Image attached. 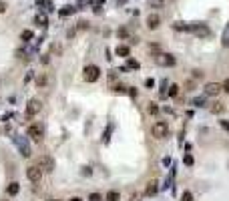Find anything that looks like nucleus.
I'll use <instances>...</instances> for the list:
<instances>
[{
    "label": "nucleus",
    "mask_w": 229,
    "mask_h": 201,
    "mask_svg": "<svg viewBox=\"0 0 229 201\" xmlns=\"http://www.w3.org/2000/svg\"><path fill=\"white\" fill-rule=\"evenodd\" d=\"M6 191H8V195H10V197H14L16 193L20 191V185H18V183H10V185H8V189H6Z\"/></svg>",
    "instance_id": "f8f14e48"
},
{
    "label": "nucleus",
    "mask_w": 229,
    "mask_h": 201,
    "mask_svg": "<svg viewBox=\"0 0 229 201\" xmlns=\"http://www.w3.org/2000/svg\"><path fill=\"white\" fill-rule=\"evenodd\" d=\"M50 201H56V199H50Z\"/></svg>",
    "instance_id": "473e14b6"
},
{
    "label": "nucleus",
    "mask_w": 229,
    "mask_h": 201,
    "mask_svg": "<svg viewBox=\"0 0 229 201\" xmlns=\"http://www.w3.org/2000/svg\"><path fill=\"white\" fill-rule=\"evenodd\" d=\"M149 113H151V115H155V113H159V107L155 105V103H149Z\"/></svg>",
    "instance_id": "412c9836"
},
{
    "label": "nucleus",
    "mask_w": 229,
    "mask_h": 201,
    "mask_svg": "<svg viewBox=\"0 0 229 201\" xmlns=\"http://www.w3.org/2000/svg\"><path fill=\"white\" fill-rule=\"evenodd\" d=\"M117 54H119V57H129V46H123V44H121V46L117 48Z\"/></svg>",
    "instance_id": "dca6fc26"
},
{
    "label": "nucleus",
    "mask_w": 229,
    "mask_h": 201,
    "mask_svg": "<svg viewBox=\"0 0 229 201\" xmlns=\"http://www.w3.org/2000/svg\"><path fill=\"white\" fill-rule=\"evenodd\" d=\"M219 111H223V105H219V107H213V113H219Z\"/></svg>",
    "instance_id": "c756f323"
},
{
    "label": "nucleus",
    "mask_w": 229,
    "mask_h": 201,
    "mask_svg": "<svg viewBox=\"0 0 229 201\" xmlns=\"http://www.w3.org/2000/svg\"><path fill=\"white\" fill-rule=\"evenodd\" d=\"M105 201H121V193L119 191H109L105 197Z\"/></svg>",
    "instance_id": "ddd939ff"
},
{
    "label": "nucleus",
    "mask_w": 229,
    "mask_h": 201,
    "mask_svg": "<svg viewBox=\"0 0 229 201\" xmlns=\"http://www.w3.org/2000/svg\"><path fill=\"white\" fill-rule=\"evenodd\" d=\"M151 133H153V137H157V139L169 137V123L167 121H155L153 127H151Z\"/></svg>",
    "instance_id": "f257e3e1"
},
{
    "label": "nucleus",
    "mask_w": 229,
    "mask_h": 201,
    "mask_svg": "<svg viewBox=\"0 0 229 201\" xmlns=\"http://www.w3.org/2000/svg\"><path fill=\"white\" fill-rule=\"evenodd\" d=\"M68 201H82V199H81V197H71Z\"/></svg>",
    "instance_id": "7c9ffc66"
},
{
    "label": "nucleus",
    "mask_w": 229,
    "mask_h": 201,
    "mask_svg": "<svg viewBox=\"0 0 229 201\" xmlns=\"http://www.w3.org/2000/svg\"><path fill=\"white\" fill-rule=\"evenodd\" d=\"M167 95L171 97V99H173V97H177V95H179V86H177V85H171V86H169V91H167Z\"/></svg>",
    "instance_id": "2eb2a0df"
},
{
    "label": "nucleus",
    "mask_w": 229,
    "mask_h": 201,
    "mask_svg": "<svg viewBox=\"0 0 229 201\" xmlns=\"http://www.w3.org/2000/svg\"><path fill=\"white\" fill-rule=\"evenodd\" d=\"M40 109H42V103H40L38 99H30V100H28V105H26V111H24V115L30 119V117L38 115V113H40Z\"/></svg>",
    "instance_id": "39448f33"
},
{
    "label": "nucleus",
    "mask_w": 229,
    "mask_h": 201,
    "mask_svg": "<svg viewBox=\"0 0 229 201\" xmlns=\"http://www.w3.org/2000/svg\"><path fill=\"white\" fill-rule=\"evenodd\" d=\"M219 125H221V127H223V129L229 133V121H219Z\"/></svg>",
    "instance_id": "a878e982"
},
{
    "label": "nucleus",
    "mask_w": 229,
    "mask_h": 201,
    "mask_svg": "<svg viewBox=\"0 0 229 201\" xmlns=\"http://www.w3.org/2000/svg\"><path fill=\"white\" fill-rule=\"evenodd\" d=\"M22 38H24V40L32 38V32H30V30H24V32H22Z\"/></svg>",
    "instance_id": "b1692460"
},
{
    "label": "nucleus",
    "mask_w": 229,
    "mask_h": 201,
    "mask_svg": "<svg viewBox=\"0 0 229 201\" xmlns=\"http://www.w3.org/2000/svg\"><path fill=\"white\" fill-rule=\"evenodd\" d=\"M0 12H4V4H0Z\"/></svg>",
    "instance_id": "2f4dec72"
},
{
    "label": "nucleus",
    "mask_w": 229,
    "mask_h": 201,
    "mask_svg": "<svg viewBox=\"0 0 229 201\" xmlns=\"http://www.w3.org/2000/svg\"><path fill=\"white\" fill-rule=\"evenodd\" d=\"M153 85H155V81H153V79H147V81H145V86H149V89H151Z\"/></svg>",
    "instance_id": "cd10ccee"
},
{
    "label": "nucleus",
    "mask_w": 229,
    "mask_h": 201,
    "mask_svg": "<svg viewBox=\"0 0 229 201\" xmlns=\"http://www.w3.org/2000/svg\"><path fill=\"white\" fill-rule=\"evenodd\" d=\"M38 167L42 169V171H46V173L54 171V161H53V157H48V155L40 157V161H38Z\"/></svg>",
    "instance_id": "0eeeda50"
},
{
    "label": "nucleus",
    "mask_w": 229,
    "mask_h": 201,
    "mask_svg": "<svg viewBox=\"0 0 229 201\" xmlns=\"http://www.w3.org/2000/svg\"><path fill=\"white\" fill-rule=\"evenodd\" d=\"M183 161H185V165H193V157H191V155H185Z\"/></svg>",
    "instance_id": "393cba45"
},
{
    "label": "nucleus",
    "mask_w": 229,
    "mask_h": 201,
    "mask_svg": "<svg viewBox=\"0 0 229 201\" xmlns=\"http://www.w3.org/2000/svg\"><path fill=\"white\" fill-rule=\"evenodd\" d=\"M36 22H40V24H46V16H38V18H36Z\"/></svg>",
    "instance_id": "c85d7f7f"
},
{
    "label": "nucleus",
    "mask_w": 229,
    "mask_h": 201,
    "mask_svg": "<svg viewBox=\"0 0 229 201\" xmlns=\"http://www.w3.org/2000/svg\"><path fill=\"white\" fill-rule=\"evenodd\" d=\"M181 201H193V193H191V191H183Z\"/></svg>",
    "instance_id": "aec40b11"
},
{
    "label": "nucleus",
    "mask_w": 229,
    "mask_h": 201,
    "mask_svg": "<svg viewBox=\"0 0 229 201\" xmlns=\"http://www.w3.org/2000/svg\"><path fill=\"white\" fill-rule=\"evenodd\" d=\"M221 89H223L225 93H229V79H225V81H223V85H221Z\"/></svg>",
    "instance_id": "5701e85b"
},
{
    "label": "nucleus",
    "mask_w": 229,
    "mask_h": 201,
    "mask_svg": "<svg viewBox=\"0 0 229 201\" xmlns=\"http://www.w3.org/2000/svg\"><path fill=\"white\" fill-rule=\"evenodd\" d=\"M219 91H223V89H221V85H217V82H207V85L203 86V93H205L207 97H217Z\"/></svg>",
    "instance_id": "6e6552de"
},
{
    "label": "nucleus",
    "mask_w": 229,
    "mask_h": 201,
    "mask_svg": "<svg viewBox=\"0 0 229 201\" xmlns=\"http://www.w3.org/2000/svg\"><path fill=\"white\" fill-rule=\"evenodd\" d=\"M14 143H16V147L20 149V155H22V157H30V147H28V143H24V139L22 137H16L14 139Z\"/></svg>",
    "instance_id": "1a4fd4ad"
},
{
    "label": "nucleus",
    "mask_w": 229,
    "mask_h": 201,
    "mask_svg": "<svg viewBox=\"0 0 229 201\" xmlns=\"http://www.w3.org/2000/svg\"><path fill=\"white\" fill-rule=\"evenodd\" d=\"M155 62H157L159 67H173L175 64V57H171V54H157Z\"/></svg>",
    "instance_id": "423d86ee"
},
{
    "label": "nucleus",
    "mask_w": 229,
    "mask_h": 201,
    "mask_svg": "<svg viewBox=\"0 0 229 201\" xmlns=\"http://www.w3.org/2000/svg\"><path fill=\"white\" fill-rule=\"evenodd\" d=\"M159 22H161V18H159L157 14H149V18H147V26H149L151 30L159 28Z\"/></svg>",
    "instance_id": "9b49d317"
},
{
    "label": "nucleus",
    "mask_w": 229,
    "mask_h": 201,
    "mask_svg": "<svg viewBox=\"0 0 229 201\" xmlns=\"http://www.w3.org/2000/svg\"><path fill=\"white\" fill-rule=\"evenodd\" d=\"M105 197L100 195V193H89V201H103Z\"/></svg>",
    "instance_id": "a211bd4d"
},
{
    "label": "nucleus",
    "mask_w": 229,
    "mask_h": 201,
    "mask_svg": "<svg viewBox=\"0 0 229 201\" xmlns=\"http://www.w3.org/2000/svg\"><path fill=\"white\" fill-rule=\"evenodd\" d=\"M129 68H139V62L133 60V58H129Z\"/></svg>",
    "instance_id": "4be33fe9"
},
{
    "label": "nucleus",
    "mask_w": 229,
    "mask_h": 201,
    "mask_svg": "<svg viewBox=\"0 0 229 201\" xmlns=\"http://www.w3.org/2000/svg\"><path fill=\"white\" fill-rule=\"evenodd\" d=\"M26 179H28L30 183H40L42 181V169L38 167V165H30V167L26 169Z\"/></svg>",
    "instance_id": "f03ea898"
},
{
    "label": "nucleus",
    "mask_w": 229,
    "mask_h": 201,
    "mask_svg": "<svg viewBox=\"0 0 229 201\" xmlns=\"http://www.w3.org/2000/svg\"><path fill=\"white\" fill-rule=\"evenodd\" d=\"M71 12H72V6H64V10H62L60 14H64V16H67V14H71Z\"/></svg>",
    "instance_id": "bb28decb"
},
{
    "label": "nucleus",
    "mask_w": 229,
    "mask_h": 201,
    "mask_svg": "<svg viewBox=\"0 0 229 201\" xmlns=\"http://www.w3.org/2000/svg\"><path fill=\"white\" fill-rule=\"evenodd\" d=\"M26 133H28V137H30L32 141H36V143H38V141H42L44 129H42V125H40V123H32V125L28 127V131H26Z\"/></svg>",
    "instance_id": "20e7f679"
},
{
    "label": "nucleus",
    "mask_w": 229,
    "mask_h": 201,
    "mask_svg": "<svg viewBox=\"0 0 229 201\" xmlns=\"http://www.w3.org/2000/svg\"><path fill=\"white\" fill-rule=\"evenodd\" d=\"M157 191H159V183H157V181H149V183H147V187H145V195L153 197Z\"/></svg>",
    "instance_id": "9d476101"
},
{
    "label": "nucleus",
    "mask_w": 229,
    "mask_h": 201,
    "mask_svg": "<svg viewBox=\"0 0 229 201\" xmlns=\"http://www.w3.org/2000/svg\"><path fill=\"white\" fill-rule=\"evenodd\" d=\"M46 82H48V77H46V75H40V77L36 79V85H38V86H46Z\"/></svg>",
    "instance_id": "f3484780"
},
{
    "label": "nucleus",
    "mask_w": 229,
    "mask_h": 201,
    "mask_svg": "<svg viewBox=\"0 0 229 201\" xmlns=\"http://www.w3.org/2000/svg\"><path fill=\"white\" fill-rule=\"evenodd\" d=\"M100 77V68L96 67V64H89V67H85V81L86 82H96Z\"/></svg>",
    "instance_id": "7ed1b4c3"
},
{
    "label": "nucleus",
    "mask_w": 229,
    "mask_h": 201,
    "mask_svg": "<svg viewBox=\"0 0 229 201\" xmlns=\"http://www.w3.org/2000/svg\"><path fill=\"white\" fill-rule=\"evenodd\" d=\"M221 42H223V46L225 48H229V24L225 26V30H223V36H221Z\"/></svg>",
    "instance_id": "4468645a"
},
{
    "label": "nucleus",
    "mask_w": 229,
    "mask_h": 201,
    "mask_svg": "<svg viewBox=\"0 0 229 201\" xmlns=\"http://www.w3.org/2000/svg\"><path fill=\"white\" fill-rule=\"evenodd\" d=\"M193 105H195V107H205L207 103H205V99H203V97H197V99H193Z\"/></svg>",
    "instance_id": "6ab92c4d"
}]
</instances>
